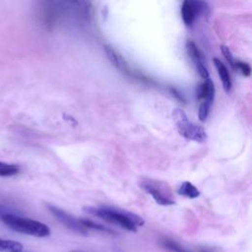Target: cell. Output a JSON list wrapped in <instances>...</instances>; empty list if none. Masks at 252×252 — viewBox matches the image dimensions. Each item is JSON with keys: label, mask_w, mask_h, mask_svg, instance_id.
I'll return each mask as SVG.
<instances>
[{"label": "cell", "mask_w": 252, "mask_h": 252, "mask_svg": "<svg viewBox=\"0 0 252 252\" xmlns=\"http://www.w3.org/2000/svg\"><path fill=\"white\" fill-rule=\"evenodd\" d=\"M234 69H235V70H238V71H239L243 76H245V77L250 76L251 67H250V65H249L248 63H246V62L236 60V61H235V65H234Z\"/></svg>", "instance_id": "cell-16"}, {"label": "cell", "mask_w": 252, "mask_h": 252, "mask_svg": "<svg viewBox=\"0 0 252 252\" xmlns=\"http://www.w3.org/2000/svg\"><path fill=\"white\" fill-rule=\"evenodd\" d=\"M79 221L80 223L82 224L83 227H85L86 229L88 228H91V229H95V230H99V231H103V232H107V233H113V231L111 229H109L108 227L100 224V223H97V222H94L91 220H88V219H79Z\"/></svg>", "instance_id": "cell-14"}, {"label": "cell", "mask_w": 252, "mask_h": 252, "mask_svg": "<svg viewBox=\"0 0 252 252\" xmlns=\"http://www.w3.org/2000/svg\"><path fill=\"white\" fill-rule=\"evenodd\" d=\"M21 170L19 164L8 163L4 161H0V176L1 177H10L17 175Z\"/></svg>", "instance_id": "cell-13"}, {"label": "cell", "mask_w": 252, "mask_h": 252, "mask_svg": "<svg viewBox=\"0 0 252 252\" xmlns=\"http://www.w3.org/2000/svg\"><path fill=\"white\" fill-rule=\"evenodd\" d=\"M0 220L12 230L20 233L35 237H46L50 235V228L45 223L18 216L15 213L3 215L0 217Z\"/></svg>", "instance_id": "cell-2"}, {"label": "cell", "mask_w": 252, "mask_h": 252, "mask_svg": "<svg viewBox=\"0 0 252 252\" xmlns=\"http://www.w3.org/2000/svg\"><path fill=\"white\" fill-rule=\"evenodd\" d=\"M73 252H77V251H73Z\"/></svg>", "instance_id": "cell-18"}, {"label": "cell", "mask_w": 252, "mask_h": 252, "mask_svg": "<svg viewBox=\"0 0 252 252\" xmlns=\"http://www.w3.org/2000/svg\"><path fill=\"white\" fill-rule=\"evenodd\" d=\"M215 85L213 81L208 78L205 80V82L199 87L197 91V98L198 99H203L209 103H213L214 98H215Z\"/></svg>", "instance_id": "cell-8"}, {"label": "cell", "mask_w": 252, "mask_h": 252, "mask_svg": "<svg viewBox=\"0 0 252 252\" xmlns=\"http://www.w3.org/2000/svg\"><path fill=\"white\" fill-rule=\"evenodd\" d=\"M220 50H221V52H222L224 58L226 59V61H227V62L229 63V65L231 66V68L234 69V65H235V61H236V60L234 59L233 55L231 54L229 48H228L227 46H225V45H221V46H220Z\"/></svg>", "instance_id": "cell-17"}, {"label": "cell", "mask_w": 252, "mask_h": 252, "mask_svg": "<svg viewBox=\"0 0 252 252\" xmlns=\"http://www.w3.org/2000/svg\"><path fill=\"white\" fill-rule=\"evenodd\" d=\"M104 50H105L106 55H107V57L109 58V60H110L119 70H121V71H123V72H125V73L130 74V70H129V68H128L126 62L124 61V59H123L119 54L116 53L115 50H113L110 46H105Z\"/></svg>", "instance_id": "cell-10"}, {"label": "cell", "mask_w": 252, "mask_h": 252, "mask_svg": "<svg viewBox=\"0 0 252 252\" xmlns=\"http://www.w3.org/2000/svg\"><path fill=\"white\" fill-rule=\"evenodd\" d=\"M184 252H185V251H184Z\"/></svg>", "instance_id": "cell-19"}, {"label": "cell", "mask_w": 252, "mask_h": 252, "mask_svg": "<svg viewBox=\"0 0 252 252\" xmlns=\"http://www.w3.org/2000/svg\"><path fill=\"white\" fill-rule=\"evenodd\" d=\"M211 106H212V103H209L205 100H203L199 106V113H198V116H199V119L200 121H205L210 113V109H211Z\"/></svg>", "instance_id": "cell-15"}, {"label": "cell", "mask_w": 252, "mask_h": 252, "mask_svg": "<svg viewBox=\"0 0 252 252\" xmlns=\"http://www.w3.org/2000/svg\"><path fill=\"white\" fill-rule=\"evenodd\" d=\"M178 194L179 195H182L184 197H187V198H190V199H195V198H198L200 196V191L199 189L194 186L191 182L189 181H184L178 188L177 190Z\"/></svg>", "instance_id": "cell-11"}, {"label": "cell", "mask_w": 252, "mask_h": 252, "mask_svg": "<svg viewBox=\"0 0 252 252\" xmlns=\"http://www.w3.org/2000/svg\"><path fill=\"white\" fill-rule=\"evenodd\" d=\"M87 213L102 219L110 223L117 224L124 229L136 232L138 226L145 223V220L138 215L124 211L121 209L111 208V207H87L84 209Z\"/></svg>", "instance_id": "cell-1"}, {"label": "cell", "mask_w": 252, "mask_h": 252, "mask_svg": "<svg viewBox=\"0 0 252 252\" xmlns=\"http://www.w3.org/2000/svg\"><path fill=\"white\" fill-rule=\"evenodd\" d=\"M186 50H187V53H188L189 57L191 58V60L195 64L199 75L204 80L210 78L208 69H207V67L205 66V63H204L203 55H202L201 51L199 50L198 46L195 44V42L192 41V40H187L186 41Z\"/></svg>", "instance_id": "cell-7"}, {"label": "cell", "mask_w": 252, "mask_h": 252, "mask_svg": "<svg viewBox=\"0 0 252 252\" xmlns=\"http://www.w3.org/2000/svg\"><path fill=\"white\" fill-rule=\"evenodd\" d=\"M23 248V244L18 241L0 238V252H22Z\"/></svg>", "instance_id": "cell-12"}, {"label": "cell", "mask_w": 252, "mask_h": 252, "mask_svg": "<svg viewBox=\"0 0 252 252\" xmlns=\"http://www.w3.org/2000/svg\"><path fill=\"white\" fill-rule=\"evenodd\" d=\"M47 209L49 210V212L66 227H68L69 229L77 232V233H81V234H87V229L85 227L82 226V224L80 223L79 220L74 218L73 216L69 215L67 212L63 211L62 209L55 207L53 205H46Z\"/></svg>", "instance_id": "cell-6"}, {"label": "cell", "mask_w": 252, "mask_h": 252, "mask_svg": "<svg viewBox=\"0 0 252 252\" xmlns=\"http://www.w3.org/2000/svg\"><path fill=\"white\" fill-rule=\"evenodd\" d=\"M209 13V6L206 2L203 1H190L185 0L181 5V17L184 24L187 27H190L195 19L202 14Z\"/></svg>", "instance_id": "cell-5"}, {"label": "cell", "mask_w": 252, "mask_h": 252, "mask_svg": "<svg viewBox=\"0 0 252 252\" xmlns=\"http://www.w3.org/2000/svg\"><path fill=\"white\" fill-rule=\"evenodd\" d=\"M139 184L140 187L151 195L158 204L161 206H169L175 203L168 184L150 178H142Z\"/></svg>", "instance_id": "cell-4"}, {"label": "cell", "mask_w": 252, "mask_h": 252, "mask_svg": "<svg viewBox=\"0 0 252 252\" xmlns=\"http://www.w3.org/2000/svg\"><path fill=\"white\" fill-rule=\"evenodd\" d=\"M173 117L176 123L178 133L184 138L198 143H205L207 141V133L205 129L193 122H191L182 109H175Z\"/></svg>", "instance_id": "cell-3"}, {"label": "cell", "mask_w": 252, "mask_h": 252, "mask_svg": "<svg viewBox=\"0 0 252 252\" xmlns=\"http://www.w3.org/2000/svg\"><path fill=\"white\" fill-rule=\"evenodd\" d=\"M214 64H215V67L218 71V74L221 80V84H222V87H223V90L228 93L230 90H231V79H230V76H229V73H228V70L226 68V66L218 58H214Z\"/></svg>", "instance_id": "cell-9"}]
</instances>
